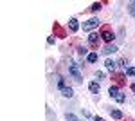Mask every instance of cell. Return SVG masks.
Returning <instances> with one entry per match:
<instances>
[{
	"mask_svg": "<svg viewBox=\"0 0 135 121\" xmlns=\"http://www.w3.org/2000/svg\"><path fill=\"white\" fill-rule=\"evenodd\" d=\"M56 85H58V89H60V91L65 89V80H63L61 76H56Z\"/></svg>",
	"mask_w": 135,
	"mask_h": 121,
	"instance_id": "14",
	"label": "cell"
},
{
	"mask_svg": "<svg viewBox=\"0 0 135 121\" xmlns=\"http://www.w3.org/2000/svg\"><path fill=\"white\" fill-rule=\"evenodd\" d=\"M61 96H63V98H72V96H74V91L70 89V87H65V89L61 91Z\"/></svg>",
	"mask_w": 135,
	"mask_h": 121,
	"instance_id": "11",
	"label": "cell"
},
{
	"mask_svg": "<svg viewBox=\"0 0 135 121\" xmlns=\"http://www.w3.org/2000/svg\"><path fill=\"white\" fill-rule=\"evenodd\" d=\"M130 89H132V91L135 92V83H132V87H130Z\"/></svg>",
	"mask_w": 135,
	"mask_h": 121,
	"instance_id": "25",
	"label": "cell"
},
{
	"mask_svg": "<svg viewBox=\"0 0 135 121\" xmlns=\"http://www.w3.org/2000/svg\"><path fill=\"white\" fill-rule=\"evenodd\" d=\"M104 67L108 69L110 72H114L115 69H117V61H114V60H106L104 61Z\"/></svg>",
	"mask_w": 135,
	"mask_h": 121,
	"instance_id": "8",
	"label": "cell"
},
{
	"mask_svg": "<svg viewBox=\"0 0 135 121\" xmlns=\"http://www.w3.org/2000/svg\"><path fill=\"white\" fill-rule=\"evenodd\" d=\"M54 42H56V38H54V36H49V40H47V43H49V45H52Z\"/></svg>",
	"mask_w": 135,
	"mask_h": 121,
	"instance_id": "23",
	"label": "cell"
},
{
	"mask_svg": "<svg viewBox=\"0 0 135 121\" xmlns=\"http://www.w3.org/2000/svg\"><path fill=\"white\" fill-rule=\"evenodd\" d=\"M128 13L135 16V2H128Z\"/></svg>",
	"mask_w": 135,
	"mask_h": 121,
	"instance_id": "17",
	"label": "cell"
},
{
	"mask_svg": "<svg viewBox=\"0 0 135 121\" xmlns=\"http://www.w3.org/2000/svg\"><path fill=\"white\" fill-rule=\"evenodd\" d=\"M54 31H56V33H58V34H60V36H63V31H61V27H60V25H58V24H56V25H54Z\"/></svg>",
	"mask_w": 135,
	"mask_h": 121,
	"instance_id": "21",
	"label": "cell"
},
{
	"mask_svg": "<svg viewBox=\"0 0 135 121\" xmlns=\"http://www.w3.org/2000/svg\"><path fill=\"white\" fill-rule=\"evenodd\" d=\"M97 58H99V56H97V52H90V54L86 56V61H88V63H95Z\"/></svg>",
	"mask_w": 135,
	"mask_h": 121,
	"instance_id": "13",
	"label": "cell"
},
{
	"mask_svg": "<svg viewBox=\"0 0 135 121\" xmlns=\"http://www.w3.org/2000/svg\"><path fill=\"white\" fill-rule=\"evenodd\" d=\"M95 78H97V80H104V72L103 71H97V72H95Z\"/></svg>",
	"mask_w": 135,
	"mask_h": 121,
	"instance_id": "20",
	"label": "cell"
},
{
	"mask_svg": "<svg viewBox=\"0 0 135 121\" xmlns=\"http://www.w3.org/2000/svg\"><path fill=\"white\" fill-rule=\"evenodd\" d=\"M124 74H126V76H135V67H126Z\"/></svg>",
	"mask_w": 135,
	"mask_h": 121,
	"instance_id": "18",
	"label": "cell"
},
{
	"mask_svg": "<svg viewBox=\"0 0 135 121\" xmlns=\"http://www.w3.org/2000/svg\"><path fill=\"white\" fill-rule=\"evenodd\" d=\"M69 29H70V33H76V31L79 29V22H78V18H70V20H69Z\"/></svg>",
	"mask_w": 135,
	"mask_h": 121,
	"instance_id": "5",
	"label": "cell"
},
{
	"mask_svg": "<svg viewBox=\"0 0 135 121\" xmlns=\"http://www.w3.org/2000/svg\"><path fill=\"white\" fill-rule=\"evenodd\" d=\"M69 74H70L78 83H83V76H81V71H79V65L74 60H69Z\"/></svg>",
	"mask_w": 135,
	"mask_h": 121,
	"instance_id": "1",
	"label": "cell"
},
{
	"mask_svg": "<svg viewBox=\"0 0 135 121\" xmlns=\"http://www.w3.org/2000/svg\"><path fill=\"white\" fill-rule=\"evenodd\" d=\"M88 89H90V92H92V94H95V96H97V94H99V91H101V87H99V83H97V81H90Z\"/></svg>",
	"mask_w": 135,
	"mask_h": 121,
	"instance_id": "6",
	"label": "cell"
},
{
	"mask_svg": "<svg viewBox=\"0 0 135 121\" xmlns=\"http://www.w3.org/2000/svg\"><path fill=\"white\" fill-rule=\"evenodd\" d=\"M108 94H110V98H117L121 92H119V87L117 85H112L110 89H108Z\"/></svg>",
	"mask_w": 135,
	"mask_h": 121,
	"instance_id": "9",
	"label": "cell"
},
{
	"mask_svg": "<svg viewBox=\"0 0 135 121\" xmlns=\"http://www.w3.org/2000/svg\"><path fill=\"white\" fill-rule=\"evenodd\" d=\"M115 101H117V103H124V101H126L124 94H119V96H117V98H115Z\"/></svg>",
	"mask_w": 135,
	"mask_h": 121,
	"instance_id": "19",
	"label": "cell"
},
{
	"mask_svg": "<svg viewBox=\"0 0 135 121\" xmlns=\"http://www.w3.org/2000/svg\"><path fill=\"white\" fill-rule=\"evenodd\" d=\"M101 38H103L104 42H108V43H112V40L115 38V34H114V31H110V29H103L101 31Z\"/></svg>",
	"mask_w": 135,
	"mask_h": 121,
	"instance_id": "4",
	"label": "cell"
},
{
	"mask_svg": "<svg viewBox=\"0 0 135 121\" xmlns=\"http://www.w3.org/2000/svg\"><path fill=\"white\" fill-rule=\"evenodd\" d=\"M94 121H104L103 118H99V116H95V118H94Z\"/></svg>",
	"mask_w": 135,
	"mask_h": 121,
	"instance_id": "24",
	"label": "cell"
},
{
	"mask_svg": "<svg viewBox=\"0 0 135 121\" xmlns=\"http://www.w3.org/2000/svg\"><path fill=\"white\" fill-rule=\"evenodd\" d=\"M128 121H133V119H128Z\"/></svg>",
	"mask_w": 135,
	"mask_h": 121,
	"instance_id": "26",
	"label": "cell"
},
{
	"mask_svg": "<svg viewBox=\"0 0 135 121\" xmlns=\"http://www.w3.org/2000/svg\"><path fill=\"white\" fill-rule=\"evenodd\" d=\"M99 24H101V20H99L97 16H92V18H88V20L83 24V31H92L94 33V29H95Z\"/></svg>",
	"mask_w": 135,
	"mask_h": 121,
	"instance_id": "2",
	"label": "cell"
},
{
	"mask_svg": "<svg viewBox=\"0 0 135 121\" xmlns=\"http://www.w3.org/2000/svg\"><path fill=\"white\" fill-rule=\"evenodd\" d=\"M65 119H67V121H81L78 116H74L72 112H67V114H65Z\"/></svg>",
	"mask_w": 135,
	"mask_h": 121,
	"instance_id": "15",
	"label": "cell"
},
{
	"mask_svg": "<svg viewBox=\"0 0 135 121\" xmlns=\"http://www.w3.org/2000/svg\"><path fill=\"white\" fill-rule=\"evenodd\" d=\"M103 52H104V54H114V52H117V45H114V43H108V45H104Z\"/></svg>",
	"mask_w": 135,
	"mask_h": 121,
	"instance_id": "7",
	"label": "cell"
},
{
	"mask_svg": "<svg viewBox=\"0 0 135 121\" xmlns=\"http://www.w3.org/2000/svg\"><path fill=\"white\" fill-rule=\"evenodd\" d=\"M101 7H103L101 2H94L92 6H90V11H92V13H97V11H101Z\"/></svg>",
	"mask_w": 135,
	"mask_h": 121,
	"instance_id": "12",
	"label": "cell"
},
{
	"mask_svg": "<svg viewBox=\"0 0 135 121\" xmlns=\"http://www.w3.org/2000/svg\"><path fill=\"white\" fill-rule=\"evenodd\" d=\"M99 38H101V33H90L88 34V45H92V47H97V43H99Z\"/></svg>",
	"mask_w": 135,
	"mask_h": 121,
	"instance_id": "3",
	"label": "cell"
},
{
	"mask_svg": "<svg viewBox=\"0 0 135 121\" xmlns=\"http://www.w3.org/2000/svg\"><path fill=\"white\" fill-rule=\"evenodd\" d=\"M78 54H79V56H88L90 52H88L86 47H78Z\"/></svg>",
	"mask_w": 135,
	"mask_h": 121,
	"instance_id": "16",
	"label": "cell"
},
{
	"mask_svg": "<svg viewBox=\"0 0 135 121\" xmlns=\"http://www.w3.org/2000/svg\"><path fill=\"white\" fill-rule=\"evenodd\" d=\"M110 116H112L114 119H123V112L117 110V109H110Z\"/></svg>",
	"mask_w": 135,
	"mask_h": 121,
	"instance_id": "10",
	"label": "cell"
},
{
	"mask_svg": "<svg viewBox=\"0 0 135 121\" xmlns=\"http://www.w3.org/2000/svg\"><path fill=\"white\" fill-rule=\"evenodd\" d=\"M117 65H121V67H124V69H126V60H119V61H117Z\"/></svg>",
	"mask_w": 135,
	"mask_h": 121,
	"instance_id": "22",
	"label": "cell"
}]
</instances>
